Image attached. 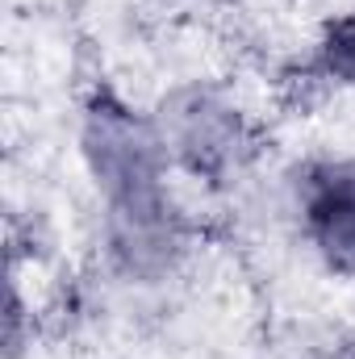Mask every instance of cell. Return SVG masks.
Masks as SVG:
<instances>
[{
  "label": "cell",
  "mask_w": 355,
  "mask_h": 359,
  "mask_svg": "<svg viewBox=\"0 0 355 359\" xmlns=\"http://www.w3.org/2000/svg\"><path fill=\"white\" fill-rule=\"evenodd\" d=\"M309 243L335 271H355V163H318L301 184Z\"/></svg>",
  "instance_id": "cell-1"
},
{
  "label": "cell",
  "mask_w": 355,
  "mask_h": 359,
  "mask_svg": "<svg viewBox=\"0 0 355 359\" xmlns=\"http://www.w3.org/2000/svg\"><path fill=\"white\" fill-rule=\"evenodd\" d=\"M318 67L326 76H335L339 84H355V13L339 17L326 29V38L318 46Z\"/></svg>",
  "instance_id": "cell-2"
}]
</instances>
